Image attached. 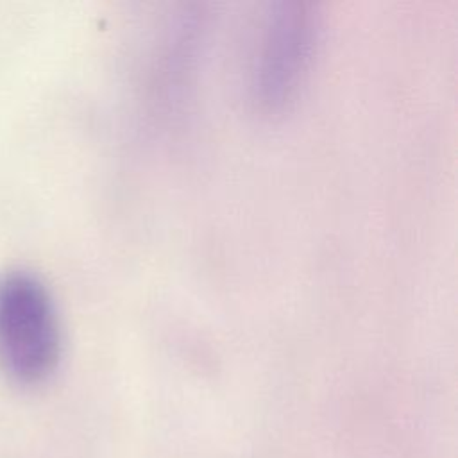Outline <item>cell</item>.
Wrapping results in <instances>:
<instances>
[{
	"label": "cell",
	"mask_w": 458,
	"mask_h": 458,
	"mask_svg": "<svg viewBox=\"0 0 458 458\" xmlns=\"http://www.w3.org/2000/svg\"><path fill=\"white\" fill-rule=\"evenodd\" d=\"M318 41V14L308 2L284 0L263 13L249 64V97L258 111H283L304 84Z\"/></svg>",
	"instance_id": "1"
},
{
	"label": "cell",
	"mask_w": 458,
	"mask_h": 458,
	"mask_svg": "<svg viewBox=\"0 0 458 458\" xmlns=\"http://www.w3.org/2000/svg\"><path fill=\"white\" fill-rule=\"evenodd\" d=\"M61 356V326L50 292L27 270L0 277V367L21 383L47 379Z\"/></svg>",
	"instance_id": "2"
}]
</instances>
